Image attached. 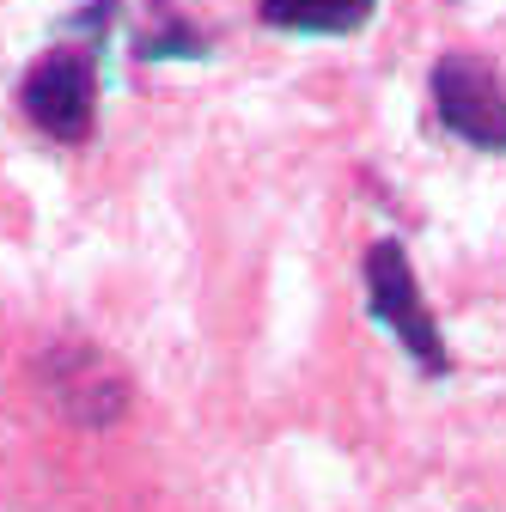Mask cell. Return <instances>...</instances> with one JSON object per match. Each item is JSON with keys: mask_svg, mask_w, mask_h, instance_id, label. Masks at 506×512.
<instances>
[{"mask_svg": "<svg viewBox=\"0 0 506 512\" xmlns=\"http://www.w3.org/2000/svg\"><path fill=\"white\" fill-rule=\"evenodd\" d=\"M366 299H372V317H378V324H391V336H397L427 372H446L439 324H433V311L421 305V287H415V269H409L403 244L378 238V244L366 250Z\"/></svg>", "mask_w": 506, "mask_h": 512, "instance_id": "obj_2", "label": "cell"}, {"mask_svg": "<svg viewBox=\"0 0 506 512\" xmlns=\"http://www.w3.org/2000/svg\"><path fill=\"white\" fill-rule=\"evenodd\" d=\"M25 116L43 128L49 141H86L98 116V68L86 49H49L25 74Z\"/></svg>", "mask_w": 506, "mask_h": 512, "instance_id": "obj_1", "label": "cell"}, {"mask_svg": "<svg viewBox=\"0 0 506 512\" xmlns=\"http://www.w3.org/2000/svg\"><path fill=\"white\" fill-rule=\"evenodd\" d=\"M439 122L482 153H506V86L482 55H446L433 68Z\"/></svg>", "mask_w": 506, "mask_h": 512, "instance_id": "obj_3", "label": "cell"}, {"mask_svg": "<svg viewBox=\"0 0 506 512\" xmlns=\"http://www.w3.org/2000/svg\"><path fill=\"white\" fill-rule=\"evenodd\" d=\"M257 13L275 31H305V37H342L372 19V0H257Z\"/></svg>", "mask_w": 506, "mask_h": 512, "instance_id": "obj_4", "label": "cell"}]
</instances>
